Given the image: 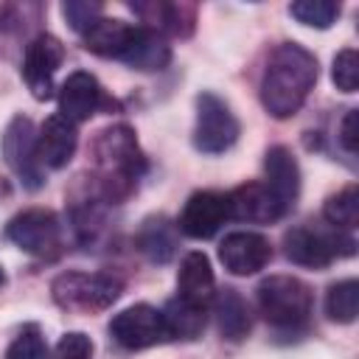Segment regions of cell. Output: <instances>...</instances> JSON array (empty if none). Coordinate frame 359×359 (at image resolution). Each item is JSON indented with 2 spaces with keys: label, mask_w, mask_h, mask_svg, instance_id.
Listing matches in <instances>:
<instances>
[{
  "label": "cell",
  "mask_w": 359,
  "mask_h": 359,
  "mask_svg": "<svg viewBox=\"0 0 359 359\" xmlns=\"http://www.w3.org/2000/svg\"><path fill=\"white\" fill-rule=\"evenodd\" d=\"M289 14L309 28H328L339 17V6L334 0H297L289 6Z\"/></svg>",
  "instance_id": "26"
},
{
  "label": "cell",
  "mask_w": 359,
  "mask_h": 359,
  "mask_svg": "<svg viewBox=\"0 0 359 359\" xmlns=\"http://www.w3.org/2000/svg\"><path fill=\"white\" fill-rule=\"evenodd\" d=\"M56 359H93V342L81 331H67L56 342Z\"/></svg>",
  "instance_id": "30"
},
{
  "label": "cell",
  "mask_w": 359,
  "mask_h": 359,
  "mask_svg": "<svg viewBox=\"0 0 359 359\" xmlns=\"http://www.w3.org/2000/svg\"><path fill=\"white\" fill-rule=\"evenodd\" d=\"M101 11H104V6L95 3V0H67V3L62 6L65 20H67L70 28L79 31V34H84L95 20H101Z\"/></svg>",
  "instance_id": "29"
},
{
  "label": "cell",
  "mask_w": 359,
  "mask_h": 359,
  "mask_svg": "<svg viewBox=\"0 0 359 359\" xmlns=\"http://www.w3.org/2000/svg\"><path fill=\"white\" fill-rule=\"evenodd\" d=\"M213 314H216V325H219L222 337L230 339V342L244 339L252 328L250 306L241 297V292L233 289V286H224V289L213 292Z\"/></svg>",
  "instance_id": "18"
},
{
  "label": "cell",
  "mask_w": 359,
  "mask_h": 359,
  "mask_svg": "<svg viewBox=\"0 0 359 359\" xmlns=\"http://www.w3.org/2000/svg\"><path fill=\"white\" fill-rule=\"evenodd\" d=\"M160 314H163L168 339H196L205 328V306L191 303L180 294L171 297Z\"/></svg>",
  "instance_id": "21"
},
{
  "label": "cell",
  "mask_w": 359,
  "mask_h": 359,
  "mask_svg": "<svg viewBox=\"0 0 359 359\" xmlns=\"http://www.w3.org/2000/svg\"><path fill=\"white\" fill-rule=\"evenodd\" d=\"M339 143L348 154H356L359 146V129H356V109H348L342 123H339Z\"/></svg>",
  "instance_id": "31"
},
{
  "label": "cell",
  "mask_w": 359,
  "mask_h": 359,
  "mask_svg": "<svg viewBox=\"0 0 359 359\" xmlns=\"http://www.w3.org/2000/svg\"><path fill=\"white\" fill-rule=\"evenodd\" d=\"M6 283V275H3V266H0V286Z\"/></svg>",
  "instance_id": "32"
},
{
  "label": "cell",
  "mask_w": 359,
  "mask_h": 359,
  "mask_svg": "<svg viewBox=\"0 0 359 359\" xmlns=\"http://www.w3.org/2000/svg\"><path fill=\"white\" fill-rule=\"evenodd\" d=\"M107 104L104 87L98 84V79L87 70H76L70 73L62 87H59V115L67 118L70 123H81L90 121L101 107Z\"/></svg>",
  "instance_id": "13"
},
{
  "label": "cell",
  "mask_w": 359,
  "mask_h": 359,
  "mask_svg": "<svg viewBox=\"0 0 359 359\" xmlns=\"http://www.w3.org/2000/svg\"><path fill=\"white\" fill-rule=\"evenodd\" d=\"M227 208H230V219L252 222V224H269L286 213L283 202L272 194L266 182L238 185L233 194H227Z\"/></svg>",
  "instance_id": "14"
},
{
  "label": "cell",
  "mask_w": 359,
  "mask_h": 359,
  "mask_svg": "<svg viewBox=\"0 0 359 359\" xmlns=\"http://www.w3.org/2000/svg\"><path fill=\"white\" fill-rule=\"evenodd\" d=\"M177 286H180V297H185L191 303L208 306L213 300L216 278H213V269H210V261L205 252H188L182 258L180 272H177Z\"/></svg>",
  "instance_id": "19"
},
{
  "label": "cell",
  "mask_w": 359,
  "mask_h": 359,
  "mask_svg": "<svg viewBox=\"0 0 359 359\" xmlns=\"http://www.w3.org/2000/svg\"><path fill=\"white\" fill-rule=\"evenodd\" d=\"M269 258H272V244L261 233L236 230L227 233L219 244V261L233 275H255L269 264Z\"/></svg>",
  "instance_id": "12"
},
{
  "label": "cell",
  "mask_w": 359,
  "mask_h": 359,
  "mask_svg": "<svg viewBox=\"0 0 359 359\" xmlns=\"http://www.w3.org/2000/svg\"><path fill=\"white\" fill-rule=\"evenodd\" d=\"M3 157L25 188L36 191V188L45 185L42 163L36 157V132H34V123L28 118L17 115L6 126V132H3Z\"/></svg>",
  "instance_id": "7"
},
{
  "label": "cell",
  "mask_w": 359,
  "mask_h": 359,
  "mask_svg": "<svg viewBox=\"0 0 359 359\" xmlns=\"http://www.w3.org/2000/svg\"><path fill=\"white\" fill-rule=\"evenodd\" d=\"M236 137H238V121L230 112V107L219 95L202 93L196 98L194 146L205 154H222L236 143Z\"/></svg>",
  "instance_id": "6"
},
{
  "label": "cell",
  "mask_w": 359,
  "mask_h": 359,
  "mask_svg": "<svg viewBox=\"0 0 359 359\" xmlns=\"http://www.w3.org/2000/svg\"><path fill=\"white\" fill-rule=\"evenodd\" d=\"M258 309L264 320L275 328H300L306 325L314 294L309 283L292 275H269L258 283Z\"/></svg>",
  "instance_id": "3"
},
{
  "label": "cell",
  "mask_w": 359,
  "mask_h": 359,
  "mask_svg": "<svg viewBox=\"0 0 359 359\" xmlns=\"http://www.w3.org/2000/svg\"><path fill=\"white\" fill-rule=\"evenodd\" d=\"M317 81V59L297 42H283L272 50L261 76V104L275 118L294 115Z\"/></svg>",
  "instance_id": "1"
},
{
  "label": "cell",
  "mask_w": 359,
  "mask_h": 359,
  "mask_svg": "<svg viewBox=\"0 0 359 359\" xmlns=\"http://www.w3.org/2000/svg\"><path fill=\"white\" fill-rule=\"evenodd\" d=\"M283 252L292 264L323 269L339 255H353L356 244L342 230H314V227H292L283 233Z\"/></svg>",
  "instance_id": "5"
},
{
  "label": "cell",
  "mask_w": 359,
  "mask_h": 359,
  "mask_svg": "<svg viewBox=\"0 0 359 359\" xmlns=\"http://www.w3.org/2000/svg\"><path fill=\"white\" fill-rule=\"evenodd\" d=\"M6 359H48L45 339L36 325H25L6 351Z\"/></svg>",
  "instance_id": "27"
},
{
  "label": "cell",
  "mask_w": 359,
  "mask_h": 359,
  "mask_svg": "<svg viewBox=\"0 0 359 359\" xmlns=\"http://www.w3.org/2000/svg\"><path fill=\"white\" fill-rule=\"evenodd\" d=\"M359 311V283L353 278L339 280L325 294V314L334 323H353Z\"/></svg>",
  "instance_id": "25"
},
{
  "label": "cell",
  "mask_w": 359,
  "mask_h": 359,
  "mask_svg": "<svg viewBox=\"0 0 359 359\" xmlns=\"http://www.w3.org/2000/svg\"><path fill=\"white\" fill-rule=\"evenodd\" d=\"M331 79L342 93H356V87H359V56H356L353 48H345L334 56Z\"/></svg>",
  "instance_id": "28"
},
{
  "label": "cell",
  "mask_w": 359,
  "mask_h": 359,
  "mask_svg": "<svg viewBox=\"0 0 359 359\" xmlns=\"http://www.w3.org/2000/svg\"><path fill=\"white\" fill-rule=\"evenodd\" d=\"M230 219L227 194L219 191H196L188 196L182 213H180V230L188 238H210L219 233V227Z\"/></svg>",
  "instance_id": "11"
},
{
  "label": "cell",
  "mask_w": 359,
  "mask_h": 359,
  "mask_svg": "<svg viewBox=\"0 0 359 359\" xmlns=\"http://www.w3.org/2000/svg\"><path fill=\"white\" fill-rule=\"evenodd\" d=\"M323 216L328 219V224H334V230H353L359 222V191L356 185L342 188L339 194L328 196L323 205Z\"/></svg>",
  "instance_id": "24"
},
{
  "label": "cell",
  "mask_w": 359,
  "mask_h": 359,
  "mask_svg": "<svg viewBox=\"0 0 359 359\" xmlns=\"http://www.w3.org/2000/svg\"><path fill=\"white\" fill-rule=\"evenodd\" d=\"M132 8L143 17V22H149L146 28L163 34H174V36H188L194 28V8L182 6V3H132Z\"/></svg>",
  "instance_id": "20"
},
{
  "label": "cell",
  "mask_w": 359,
  "mask_h": 359,
  "mask_svg": "<svg viewBox=\"0 0 359 359\" xmlns=\"http://www.w3.org/2000/svg\"><path fill=\"white\" fill-rule=\"evenodd\" d=\"M264 171H266V185L289 210L300 194V165L294 154L286 146H272L264 157Z\"/></svg>",
  "instance_id": "17"
},
{
  "label": "cell",
  "mask_w": 359,
  "mask_h": 359,
  "mask_svg": "<svg viewBox=\"0 0 359 359\" xmlns=\"http://www.w3.org/2000/svg\"><path fill=\"white\" fill-rule=\"evenodd\" d=\"M93 157L98 168V182L107 194V199L126 196L140 174L146 171V157L137 146L135 132L126 123H115L98 132L93 143Z\"/></svg>",
  "instance_id": "2"
},
{
  "label": "cell",
  "mask_w": 359,
  "mask_h": 359,
  "mask_svg": "<svg viewBox=\"0 0 359 359\" xmlns=\"http://www.w3.org/2000/svg\"><path fill=\"white\" fill-rule=\"evenodd\" d=\"M109 337L126 351H143V348L165 342L168 331H165L163 314L154 306L137 303V306H129V309H123L121 314L112 317Z\"/></svg>",
  "instance_id": "8"
},
{
  "label": "cell",
  "mask_w": 359,
  "mask_h": 359,
  "mask_svg": "<svg viewBox=\"0 0 359 359\" xmlns=\"http://www.w3.org/2000/svg\"><path fill=\"white\" fill-rule=\"evenodd\" d=\"M6 238L11 244H17L20 250L31 252V255H50L59 247L62 238V227L53 210L45 208H28L22 213H17L8 227H6Z\"/></svg>",
  "instance_id": "9"
},
{
  "label": "cell",
  "mask_w": 359,
  "mask_h": 359,
  "mask_svg": "<svg viewBox=\"0 0 359 359\" xmlns=\"http://www.w3.org/2000/svg\"><path fill=\"white\" fill-rule=\"evenodd\" d=\"M118 59L135 70H163L171 62V45L165 42L163 34L146 25H132Z\"/></svg>",
  "instance_id": "16"
},
{
  "label": "cell",
  "mask_w": 359,
  "mask_h": 359,
  "mask_svg": "<svg viewBox=\"0 0 359 359\" xmlns=\"http://www.w3.org/2000/svg\"><path fill=\"white\" fill-rule=\"evenodd\" d=\"M137 244H140V252L154 261V264H168L177 252V233L174 227L157 216V219H146L140 233H137Z\"/></svg>",
  "instance_id": "22"
},
{
  "label": "cell",
  "mask_w": 359,
  "mask_h": 359,
  "mask_svg": "<svg viewBox=\"0 0 359 359\" xmlns=\"http://www.w3.org/2000/svg\"><path fill=\"white\" fill-rule=\"evenodd\" d=\"M132 25H126L123 20H109V17H101L95 20L81 36H84V48L98 53V56H112L118 59L126 36H129Z\"/></svg>",
  "instance_id": "23"
},
{
  "label": "cell",
  "mask_w": 359,
  "mask_h": 359,
  "mask_svg": "<svg viewBox=\"0 0 359 359\" xmlns=\"http://www.w3.org/2000/svg\"><path fill=\"white\" fill-rule=\"evenodd\" d=\"M76 146H79L76 123H70L59 112L50 115L36 132V157L42 168H65L73 160Z\"/></svg>",
  "instance_id": "15"
},
{
  "label": "cell",
  "mask_w": 359,
  "mask_h": 359,
  "mask_svg": "<svg viewBox=\"0 0 359 359\" xmlns=\"http://www.w3.org/2000/svg\"><path fill=\"white\" fill-rule=\"evenodd\" d=\"M53 300L67 311H104L121 292L123 280L112 272H65L50 283Z\"/></svg>",
  "instance_id": "4"
},
{
  "label": "cell",
  "mask_w": 359,
  "mask_h": 359,
  "mask_svg": "<svg viewBox=\"0 0 359 359\" xmlns=\"http://www.w3.org/2000/svg\"><path fill=\"white\" fill-rule=\"evenodd\" d=\"M65 62V48L53 34H39L25 48L22 59V79L34 98L45 101L53 95V76Z\"/></svg>",
  "instance_id": "10"
}]
</instances>
